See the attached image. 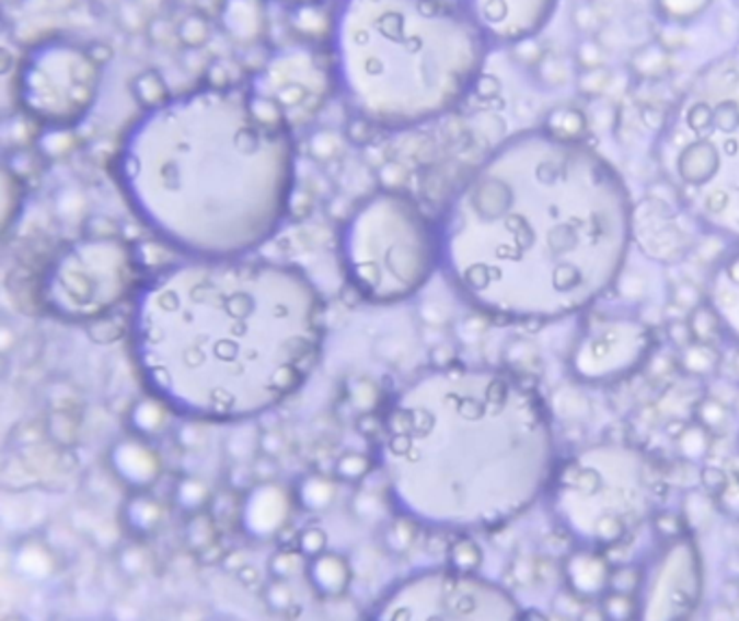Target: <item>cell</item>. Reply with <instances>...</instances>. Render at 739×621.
Here are the masks:
<instances>
[{
	"label": "cell",
	"instance_id": "cell-31",
	"mask_svg": "<svg viewBox=\"0 0 739 621\" xmlns=\"http://www.w3.org/2000/svg\"><path fill=\"white\" fill-rule=\"evenodd\" d=\"M688 327L698 342H707V344H716L725 336V327L709 304L696 306L692 310V314L688 316Z\"/></svg>",
	"mask_w": 739,
	"mask_h": 621
},
{
	"label": "cell",
	"instance_id": "cell-26",
	"mask_svg": "<svg viewBox=\"0 0 739 621\" xmlns=\"http://www.w3.org/2000/svg\"><path fill=\"white\" fill-rule=\"evenodd\" d=\"M586 128H588V119L584 110L570 104L551 108L544 119V130L562 139H581L586 134Z\"/></svg>",
	"mask_w": 739,
	"mask_h": 621
},
{
	"label": "cell",
	"instance_id": "cell-16",
	"mask_svg": "<svg viewBox=\"0 0 739 621\" xmlns=\"http://www.w3.org/2000/svg\"><path fill=\"white\" fill-rule=\"evenodd\" d=\"M293 496L278 483L265 481L252 485L239 507V524L243 532L258 541L278 537L291 518Z\"/></svg>",
	"mask_w": 739,
	"mask_h": 621
},
{
	"label": "cell",
	"instance_id": "cell-25",
	"mask_svg": "<svg viewBox=\"0 0 739 621\" xmlns=\"http://www.w3.org/2000/svg\"><path fill=\"white\" fill-rule=\"evenodd\" d=\"M336 483L330 477L323 474H309L300 481L298 490H296V501L302 509L317 514L327 509L334 501H336Z\"/></svg>",
	"mask_w": 739,
	"mask_h": 621
},
{
	"label": "cell",
	"instance_id": "cell-5",
	"mask_svg": "<svg viewBox=\"0 0 739 621\" xmlns=\"http://www.w3.org/2000/svg\"><path fill=\"white\" fill-rule=\"evenodd\" d=\"M488 42L440 0H336L330 22L334 87L365 124L431 121L475 87Z\"/></svg>",
	"mask_w": 739,
	"mask_h": 621
},
{
	"label": "cell",
	"instance_id": "cell-27",
	"mask_svg": "<svg viewBox=\"0 0 739 621\" xmlns=\"http://www.w3.org/2000/svg\"><path fill=\"white\" fill-rule=\"evenodd\" d=\"M720 364V353L716 349V344H707V342H694L688 344L681 353V366L685 373L694 375V377H707L712 375Z\"/></svg>",
	"mask_w": 739,
	"mask_h": 621
},
{
	"label": "cell",
	"instance_id": "cell-33",
	"mask_svg": "<svg viewBox=\"0 0 739 621\" xmlns=\"http://www.w3.org/2000/svg\"><path fill=\"white\" fill-rule=\"evenodd\" d=\"M417 528H419V524L415 519L397 516L384 530V543H386V548L391 552H395V554L408 552L413 548V543H415Z\"/></svg>",
	"mask_w": 739,
	"mask_h": 621
},
{
	"label": "cell",
	"instance_id": "cell-18",
	"mask_svg": "<svg viewBox=\"0 0 739 621\" xmlns=\"http://www.w3.org/2000/svg\"><path fill=\"white\" fill-rule=\"evenodd\" d=\"M709 306L718 314L725 333L739 342V249L727 256L714 271Z\"/></svg>",
	"mask_w": 739,
	"mask_h": 621
},
{
	"label": "cell",
	"instance_id": "cell-1",
	"mask_svg": "<svg viewBox=\"0 0 739 621\" xmlns=\"http://www.w3.org/2000/svg\"><path fill=\"white\" fill-rule=\"evenodd\" d=\"M634 204L584 139L526 130L493 150L438 223L440 269L480 312L555 320L592 306L621 276Z\"/></svg>",
	"mask_w": 739,
	"mask_h": 621
},
{
	"label": "cell",
	"instance_id": "cell-13",
	"mask_svg": "<svg viewBox=\"0 0 739 621\" xmlns=\"http://www.w3.org/2000/svg\"><path fill=\"white\" fill-rule=\"evenodd\" d=\"M653 336L646 325L627 316L599 318L577 342L570 360L573 373L592 384H610L627 377L646 362Z\"/></svg>",
	"mask_w": 739,
	"mask_h": 621
},
{
	"label": "cell",
	"instance_id": "cell-46",
	"mask_svg": "<svg viewBox=\"0 0 739 621\" xmlns=\"http://www.w3.org/2000/svg\"><path fill=\"white\" fill-rule=\"evenodd\" d=\"M298 550L311 559V556H317L323 550H327V532L319 526H309L300 532L298 537Z\"/></svg>",
	"mask_w": 739,
	"mask_h": 621
},
{
	"label": "cell",
	"instance_id": "cell-32",
	"mask_svg": "<svg viewBox=\"0 0 739 621\" xmlns=\"http://www.w3.org/2000/svg\"><path fill=\"white\" fill-rule=\"evenodd\" d=\"M22 200H24V187L18 174L11 169H4L2 176V230L9 232L13 221L18 219L22 210Z\"/></svg>",
	"mask_w": 739,
	"mask_h": 621
},
{
	"label": "cell",
	"instance_id": "cell-29",
	"mask_svg": "<svg viewBox=\"0 0 739 621\" xmlns=\"http://www.w3.org/2000/svg\"><path fill=\"white\" fill-rule=\"evenodd\" d=\"M714 0H655L657 13L668 22V24H690L698 20Z\"/></svg>",
	"mask_w": 739,
	"mask_h": 621
},
{
	"label": "cell",
	"instance_id": "cell-15",
	"mask_svg": "<svg viewBox=\"0 0 739 621\" xmlns=\"http://www.w3.org/2000/svg\"><path fill=\"white\" fill-rule=\"evenodd\" d=\"M557 4L559 0H462V11L490 46H517L546 28Z\"/></svg>",
	"mask_w": 739,
	"mask_h": 621
},
{
	"label": "cell",
	"instance_id": "cell-37",
	"mask_svg": "<svg viewBox=\"0 0 739 621\" xmlns=\"http://www.w3.org/2000/svg\"><path fill=\"white\" fill-rule=\"evenodd\" d=\"M535 74L542 87L557 90L570 81V70L559 57H542L535 66Z\"/></svg>",
	"mask_w": 739,
	"mask_h": 621
},
{
	"label": "cell",
	"instance_id": "cell-8",
	"mask_svg": "<svg viewBox=\"0 0 739 621\" xmlns=\"http://www.w3.org/2000/svg\"><path fill=\"white\" fill-rule=\"evenodd\" d=\"M551 505L559 524L590 548H612L653 512V464L632 446L588 448L562 466Z\"/></svg>",
	"mask_w": 739,
	"mask_h": 621
},
{
	"label": "cell",
	"instance_id": "cell-41",
	"mask_svg": "<svg viewBox=\"0 0 739 621\" xmlns=\"http://www.w3.org/2000/svg\"><path fill=\"white\" fill-rule=\"evenodd\" d=\"M575 59L579 70H594V68H605V52L599 46V42L586 37L577 44L575 48Z\"/></svg>",
	"mask_w": 739,
	"mask_h": 621
},
{
	"label": "cell",
	"instance_id": "cell-4",
	"mask_svg": "<svg viewBox=\"0 0 739 621\" xmlns=\"http://www.w3.org/2000/svg\"><path fill=\"white\" fill-rule=\"evenodd\" d=\"M378 435L391 507L425 528H499L555 474L546 406L504 368L447 362L425 371L391 399Z\"/></svg>",
	"mask_w": 739,
	"mask_h": 621
},
{
	"label": "cell",
	"instance_id": "cell-20",
	"mask_svg": "<svg viewBox=\"0 0 739 621\" xmlns=\"http://www.w3.org/2000/svg\"><path fill=\"white\" fill-rule=\"evenodd\" d=\"M304 572H307L311 587L321 598H327V600L340 598L349 589L351 578H354L349 561L343 554L330 552V550H323L317 556H311Z\"/></svg>",
	"mask_w": 739,
	"mask_h": 621
},
{
	"label": "cell",
	"instance_id": "cell-22",
	"mask_svg": "<svg viewBox=\"0 0 739 621\" xmlns=\"http://www.w3.org/2000/svg\"><path fill=\"white\" fill-rule=\"evenodd\" d=\"M122 516H124V524L128 526V530L132 535L148 537V535H152L163 524L165 509H163V505L154 496H150L146 492H137L126 503Z\"/></svg>",
	"mask_w": 739,
	"mask_h": 621
},
{
	"label": "cell",
	"instance_id": "cell-2",
	"mask_svg": "<svg viewBox=\"0 0 739 621\" xmlns=\"http://www.w3.org/2000/svg\"><path fill=\"white\" fill-rule=\"evenodd\" d=\"M325 304L293 265L192 258L135 293L130 349L174 414L236 422L289 399L317 366Z\"/></svg>",
	"mask_w": 739,
	"mask_h": 621
},
{
	"label": "cell",
	"instance_id": "cell-38",
	"mask_svg": "<svg viewBox=\"0 0 739 621\" xmlns=\"http://www.w3.org/2000/svg\"><path fill=\"white\" fill-rule=\"evenodd\" d=\"M307 563H309V559H307L300 550L287 548V550H280V552H276V554L272 556V561H269V572H272L274 578L287 581V578H291L293 574H298L300 570H307Z\"/></svg>",
	"mask_w": 739,
	"mask_h": 621
},
{
	"label": "cell",
	"instance_id": "cell-14",
	"mask_svg": "<svg viewBox=\"0 0 739 621\" xmlns=\"http://www.w3.org/2000/svg\"><path fill=\"white\" fill-rule=\"evenodd\" d=\"M701 559L696 546L685 537L668 539L666 550L642 578L639 618L683 620L701 598Z\"/></svg>",
	"mask_w": 739,
	"mask_h": 621
},
{
	"label": "cell",
	"instance_id": "cell-17",
	"mask_svg": "<svg viewBox=\"0 0 739 621\" xmlns=\"http://www.w3.org/2000/svg\"><path fill=\"white\" fill-rule=\"evenodd\" d=\"M108 464L115 477L135 492L150 490L163 474L161 455L148 442H143L141 435L117 440L111 446Z\"/></svg>",
	"mask_w": 739,
	"mask_h": 621
},
{
	"label": "cell",
	"instance_id": "cell-54",
	"mask_svg": "<svg viewBox=\"0 0 739 621\" xmlns=\"http://www.w3.org/2000/svg\"><path fill=\"white\" fill-rule=\"evenodd\" d=\"M280 2L296 4V7H307V4H323V2H327V0H280Z\"/></svg>",
	"mask_w": 739,
	"mask_h": 621
},
{
	"label": "cell",
	"instance_id": "cell-50",
	"mask_svg": "<svg viewBox=\"0 0 739 621\" xmlns=\"http://www.w3.org/2000/svg\"><path fill=\"white\" fill-rule=\"evenodd\" d=\"M718 507L727 516L739 518V481H727V485L718 492Z\"/></svg>",
	"mask_w": 739,
	"mask_h": 621
},
{
	"label": "cell",
	"instance_id": "cell-49",
	"mask_svg": "<svg viewBox=\"0 0 739 621\" xmlns=\"http://www.w3.org/2000/svg\"><path fill=\"white\" fill-rule=\"evenodd\" d=\"M148 563V556H146V550H141L139 546H128L122 550V556H119V565L126 574H139L143 572Z\"/></svg>",
	"mask_w": 739,
	"mask_h": 621
},
{
	"label": "cell",
	"instance_id": "cell-42",
	"mask_svg": "<svg viewBox=\"0 0 739 621\" xmlns=\"http://www.w3.org/2000/svg\"><path fill=\"white\" fill-rule=\"evenodd\" d=\"M635 607L637 602L632 594H621V591H610L603 598V609L610 620H630L635 618Z\"/></svg>",
	"mask_w": 739,
	"mask_h": 621
},
{
	"label": "cell",
	"instance_id": "cell-34",
	"mask_svg": "<svg viewBox=\"0 0 739 621\" xmlns=\"http://www.w3.org/2000/svg\"><path fill=\"white\" fill-rule=\"evenodd\" d=\"M447 561H449V567H453V570L477 572L480 565H482V550L473 539L460 537L449 546Z\"/></svg>",
	"mask_w": 739,
	"mask_h": 621
},
{
	"label": "cell",
	"instance_id": "cell-53",
	"mask_svg": "<svg viewBox=\"0 0 739 621\" xmlns=\"http://www.w3.org/2000/svg\"><path fill=\"white\" fill-rule=\"evenodd\" d=\"M236 574H239L241 583H245V585H254V583L258 581V574H256V570H254V567H245V565H243V567H241Z\"/></svg>",
	"mask_w": 739,
	"mask_h": 621
},
{
	"label": "cell",
	"instance_id": "cell-9",
	"mask_svg": "<svg viewBox=\"0 0 739 621\" xmlns=\"http://www.w3.org/2000/svg\"><path fill=\"white\" fill-rule=\"evenodd\" d=\"M135 249L119 236H88L66 245L48 265L39 297L44 308L70 323L103 318L137 289Z\"/></svg>",
	"mask_w": 739,
	"mask_h": 621
},
{
	"label": "cell",
	"instance_id": "cell-39",
	"mask_svg": "<svg viewBox=\"0 0 739 621\" xmlns=\"http://www.w3.org/2000/svg\"><path fill=\"white\" fill-rule=\"evenodd\" d=\"M371 466H373V461H371L369 457H365L362 453H345V455L336 461L334 470H336V477H338L340 481L358 483V481H362V479L369 474Z\"/></svg>",
	"mask_w": 739,
	"mask_h": 621
},
{
	"label": "cell",
	"instance_id": "cell-45",
	"mask_svg": "<svg viewBox=\"0 0 739 621\" xmlns=\"http://www.w3.org/2000/svg\"><path fill=\"white\" fill-rule=\"evenodd\" d=\"M642 578L644 574L637 567H619L610 574V589L612 591H621V594H632L639 591L642 587Z\"/></svg>",
	"mask_w": 739,
	"mask_h": 621
},
{
	"label": "cell",
	"instance_id": "cell-52",
	"mask_svg": "<svg viewBox=\"0 0 739 621\" xmlns=\"http://www.w3.org/2000/svg\"><path fill=\"white\" fill-rule=\"evenodd\" d=\"M703 485L714 492H720L727 485V477L718 468H707L703 470Z\"/></svg>",
	"mask_w": 739,
	"mask_h": 621
},
{
	"label": "cell",
	"instance_id": "cell-28",
	"mask_svg": "<svg viewBox=\"0 0 739 621\" xmlns=\"http://www.w3.org/2000/svg\"><path fill=\"white\" fill-rule=\"evenodd\" d=\"M635 74L642 79H661L670 68V48L661 44H648L639 48L632 59Z\"/></svg>",
	"mask_w": 739,
	"mask_h": 621
},
{
	"label": "cell",
	"instance_id": "cell-36",
	"mask_svg": "<svg viewBox=\"0 0 739 621\" xmlns=\"http://www.w3.org/2000/svg\"><path fill=\"white\" fill-rule=\"evenodd\" d=\"M185 539L187 546L196 552H205L215 546V522L207 514H192V518L185 526Z\"/></svg>",
	"mask_w": 739,
	"mask_h": 621
},
{
	"label": "cell",
	"instance_id": "cell-30",
	"mask_svg": "<svg viewBox=\"0 0 739 621\" xmlns=\"http://www.w3.org/2000/svg\"><path fill=\"white\" fill-rule=\"evenodd\" d=\"M211 488L200 479H183L174 490V503L185 514H200L211 503Z\"/></svg>",
	"mask_w": 739,
	"mask_h": 621
},
{
	"label": "cell",
	"instance_id": "cell-35",
	"mask_svg": "<svg viewBox=\"0 0 739 621\" xmlns=\"http://www.w3.org/2000/svg\"><path fill=\"white\" fill-rule=\"evenodd\" d=\"M709 446H712L709 429H705L703 424H692L683 429V433L679 435V450L692 464H698L707 455Z\"/></svg>",
	"mask_w": 739,
	"mask_h": 621
},
{
	"label": "cell",
	"instance_id": "cell-10",
	"mask_svg": "<svg viewBox=\"0 0 739 621\" xmlns=\"http://www.w3.org/2000/svg\"><path fill=\"white\" fill-rule=\"evenodd\" d=\"M101 79V61L85 46L48 39L22 59L18 96L31 119L48 128H70L92 110Z\"/></svg>",
	"mask_w": 739,
	"mask_h": 621
},
{
	"label": "cell",
	"instance_id": "cell-51",
	"mask_svg": "<svg viewBox=\"0 0 739 621\" xmlns=\"http://www.w3.org/2000/svg\"><path fill=\"white\" fill-rule=\"evenodd\" d=\"M655 528L661 537L666 539H674V537H681L685 535V528H688V522L685 519L677 518V516H668V514H661L655 518Z\"/></svg>",
	"mask_w": 739,
	"mask_h": 621
},
{
	"label": "cell",
	"instance_id": "cell-24",
	"mask_svg": "<svg viewBox=\"0 0 739 621\" xmlns=\"http://www.w3.org/2000/svg\"><path fill=\"white\" fill-rule=\"evenodd\" d=\"M13 567L31 581H44L55 572V556L39 541H26L18 548L13 556Z\"/></svg>",
	"mask_w": 739,
	"mask_h": 621
},
{
	"label": "cell",
	"instance_id": "cell-44",
	"mask_svg": "<svg viewBox=\"0 0 739 621\" xmlns=\"http://www.w3.org/2000/svg\"><path fill=\"white\" fill-rule=\"evenodd\" d=\"M696 418H698V424H703L705 429L714 431V429H718L720 424L727 422V408L718 399L709 397V399H703L698 403Z\"/></svg>",
	"mask_w": 739,
	"mask_h": 621
},
{
	"label": "cell",
	"instance_id": "cell-6",
	"mask_svg": "<svg viewBox=\"0 0 739 621\" xmlns=\"http://www.w3.org/2000/svg\"><path fill=\"white\" fill-rule=\"evenodd\" d=\"M655 156L688 214L739 241V46L692 79L661 124Z\"/></svg>",
	"mask_w": 739,
	"mask_h": 621
},
{
	"label": "cell",
	"instance_id": "cell-7",
	"mask_svg": "<svg viewBox=\"0 0 739 621\" xmlns=\"http://www.w3.org/2000/svg\"><path fill=\"white\" fill-rule=\"evenodd\" d=\"M340 262L365 300L404 302L440 267L438 225L411 196L378 191L347 216L340 230Z\"/></svg>",
	"mask_w": 739,
	"mask_h": 621
},
{
	"label": "cell",
	"instance_id": "cell-40",
	"mask_svg": "<svg viewBox=\"0 0 739 621\" xmlns=\"http://www.w3.org/2000/svg\"><path fill=\"white\" fill-rule=\"evenodd\" d=\"M349 403L358 412L369 414V412H373L380 406V388L373 382H369V379H360L349 390Z\"/></svg>",
	"mask_w": 739,
	"mask_h": 621
},
{
	"label": "cell",
	"instance_id": "cell-19",
	"mask_svg": "<svg viewBox=\"0 0 739 621\" xmlns=\"http://www.w3.org/2000/svg\"><path fill=\"white\" fill-rule=\"evenodd\" d=\"M610 574L605 559L592 550L575 552L564 563L566 583L581 598L601 596L610 585Z\"/></svg>",
	"mask_w": 739,
	"mask_h": 621
},
{
	"label": "cell",
	"instance_id": "cell-47",
	"mask_svg": "<svg viewBox=\"0 0 739 621\" xmlns=\"http://www.w3.org/2000/svg\"><path fill=\"white\" fill-rule=\"evenodd\" d=\"M181 39L189 46H198L207 39V22L200 15H189L183 24H181Z\"/></svg>",
	"mask_w": 739,
	"mask_h": 621
},
{
	"label": "cell",
	"instance_id": "cell-21",
	"mask_svg": "<svg viewBox=\"0 0 739 621\" xmlns=\"http://www.w3.org/2000/svg\"><path fill=\"white\" fill-rule=\"evenodd\" d=\"M219 20L223 31L241 42L252 44L263 37L267 26L265 2L263 0H223L219 9Z\"/></svg>",
	"mask_w": 739,
	"mask_h": 621
},
{
	"label": "cell",
	"instance_id": "cell-43",
	"mask_svg": "<svg viewBox=\"0 0 739 621\" xmlns=\"http://www.w3.org/2000/svg\"><path fill=\"white\" fill-rule=\"evenodd\" d=\"M577 85L579 92L588 98L599 96L601 92H605V87L610 85V74L605 68H594V70H581L577 77Z\"/></svg>",
	"mask_w": 739,
	"mask_h": 621
},
{
	"label": "cell",
	"instance_id": "cell-3",
	"mask_svg": "<svg viewBox=\"0 0 739 621\" xmlns=\"http://www.w3.org/2000/svg\"><path fill=\"white\" fill-rule=\"evenodd\" d=\"M115 172L165 245L189 258H241L291 207L293 126L252 87H200L150 106L126 130Z\"/></svg>",
	"mask_w": 739,
	"mask_h": 621
},
{
	"label": "cell",
	"instance_id": "cell-23",
	"mask_svg": "<svg viewBox=\"0 0 739 621\" xmlns=\"http://www.w3.org/2000/svg\"><path fill=\"white\" fill-rule=\"evenodd\" d=\"M172 408L163 399L150 395L132 403V408L128 410V426L132 429V433L141 437L159 435L165 429Z\"/></svg>",
	"mask_w": 739,
	"mask_h": 621
},
{
	"label": "cell",
	"instance_id": "cell-12",
	"mask_svg": "<svg viewBox=\"0 0 739 621\" xmlns=\"http://www.w3.org/2000/svg\"><path fill=\"white\" fill-rule=\"evenodd\" d=\"M332 85V61H323L309 48H287L258 72L252 90L276 104L296 126L317 113Z\"/></svg>",
	"mask_w": 739,
	"mask_h": 621
},
{
	"label": "cell",
	"instance_id": "cell-48",
	"mask_svg": "<svg viewBox=\"0 0 739 621\" xmlns=\"http://www.w3.org/2000/svg\"><path fill=\"white\" fill-rule=\"evenodd\" d=\"M265 600H267V605H269L272 609L285 611V609L291 607L293 594H291V589L285 585V581L274 578V583L265 589Z\"/></svg>",
	"mask_w": 739,
	"mask_h": 621
},
{
	"label": "cell",
	"instance_id": "cell-11",
	"mask_svg": "<svg viewBox=\"0 0 739 621\" xmlns=\"http://www.w3.org/2000/svg\"><path fill=\"white\" fill-rule=\"evenodd\" d=\"M371 620H519L517 600L499 585L453 567L404 578L376 605Z\"/></svg>",
	"mask_w": 739,
	"mask_h": 621
}]
</instances>
